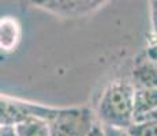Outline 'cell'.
Wrapping results in <instances>:
<instances>
[{"label":"cell","instance_id":"cell-1","mask_svg":"<svg viewBox=\"0 0 157 136\" xmlns=\"http://www.w3.org/2000/svg\"><path fill=\"white\" fill-rule=\"evenodd\" d=\"M98 123L130 128L135 123V84L127 79L113 80L104 89L97 105Z\"/></svg>","mask_w":157,"mask_h":136},{"label":"cell","instance_id":"cell-2","mask_svg":"<svg viewBox=\"0 0 157 136\" xmlns=\"http://www.w3.org/2000/svg\"><path fill=\"white\" fill-rule=\"evenodd\" d=\"M51 124V136H89L97 121L87 108L59 109Z\"/></svg>","mask_w":157,"mask_h":136},{"label":"cell","instance_id":"cell-3","mask_svg":"<svg viewBox=\"0 0 157 136\" xmlns=\"http://www.w3.org/2000/svg\"><path fill=\"white\" fill-rule=\"evenodd\" d=\"M57 110L59 109L56 108L21 101V99L10 98L6 95H2L0 98V123L2 125H15V124L30 119H44L51 121L57 113Z\"/></svg>","mask_w":157,"mask_h":136},{"label":"cell","instance_id":"cell-4","mask_svg":"<svg viewBox=\"0 0 157 136\" xmlns=\"http://www.w3.org/2000/svg\"><path fill=\"white\" fill-rule=\"evenodd\" d=\"M109 0H32V4L64 18H79L98 10Z\"/></svg>","mask_w":157,"mask_h":136},{"label":"cell","instance_id":"cell-5","mask_svg":"<svg viewBox=\"0 0 157 136\" xmlns=\"http://www.w3.org/2000/svg\"><path fill=\"white\" fill-rule=\"evenodd\" d=\"M157 109V87L135 86V121Z\"/></svg>","mask_w":157,"mask_h":136},{"label":"cell","instance_id":"cell-6","mask_svg":"<svg viewBox=\"0 0 157 136\" xmlns=\"http://www.w3.org/2000/svg\"><path fill=\"white\" fill-rule=\"evenodd\" d=\"M13 127L18 136H51V124L44 119H30Z\"/></svg>","mask_w":157,"mask_h":136},{"label":"cell","instance_id":"cell-7","mask_svg":"<svg viewBox=\"0 0 157 136\" xmlns=\"http://www.w3.org/2000/svg\"><path fill=\"white\" fill-rule=\"evenodd\" d=\"M131 136H157V120H140L128 128Z\"/></svg>","mask_w":157,"mask_h":136},{"label":"cell","instance_id":"cell-8","mask_svg":"<svg viewBox=\"0 0 157 136\" xmlns=\"http://www.w3.org/2000/svg\"><path fill=\"white\" fill-rule=\"evenodd\" d=\"M102 129H104L105 136H131L128 128H119V127H112V125H102Z\"/></svg>","mask_w":157,"mask_h":136},{"label":"cell","instance_id":"cell-9","mask_svg":"<svg viewBox=\"0 0 157 136\" xmlns=\"http://www.w3.org/2000/svg\"><path fill=\"white\" fill-rule=\"evenodd\" d=\"M142 57L145 60H147L150 64H153L155 67H157V42L153 45H150L149 48H146V49L144 50Z\"/></svg>","mask_w":157,"mask_h":136},{"label":"cell","instance_id":"cell-10","mask_svg":"<svg viewBox=\"0 0 157 136\" xmlns=\"http://www.w3.org/2000/svg\"><path fill=\"white\" fill-rule=\"evenodd\" d=\"M150 2V22H152V31L157 42V0H149Z\"/></svg>","mask_w":157,"mask_h":136},{"label":"cell","instance_id":"cell-11","mask_svg":"<svg viewBox=\"0 0 157 136\" xmlns=\"http://www.w3.org/2000/svg\"><path fill=\"white\" fill-rule=\"evenodd\" d=\"M0 136H18L13 125H2L0 128Z\"/></svg>","mask_w":157,"mask_h":136},{"label":"cell","instance_id":"cell-12","mask_svg":"<svg viewBox=\"0 0 157 136\" xmlns=\"http://www.w3.org/2000/svg\"><path fill=\"white\" fill-rule=\"evenodd\" d=\"M89 136H105L104 135V129H102V125L100 123H97L94 125V128L92 129V132H90Z\"/></svg>","mask_w":157,"mask_h":136},{"label":"cell","instance_id":"cell-13","mask_svg":"<svg viewBox=\"0 0 157 136\" xmlns=\"http://www.w3.org/2000/svg\"><path fill=\"white\" fill-rule=\"evenodd\" d=\"M150 119H155V120H157V109H155L153 112H150L149 114L144 116L142 119H140V120H150ZM140 120H137V121H140Z\"/></svg>","mask_w":157,"mask_h":136}]
</instances>
